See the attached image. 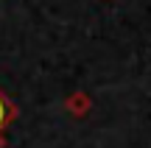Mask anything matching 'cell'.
I'll use <instances>...</instances> for the list:
<instances>
[{"label":"cell","mask_w":151,"mask_h":148,"mask_svg":"<svg viewBox=\"0 0 151 148\" xmlns=\"http://www.w3.org/2000/svg\"><path fill=\"white\" fill-rule=\"evenodd\" d=\"M6 123V106H3V101H0V126Z\"/></svg>","instance_id":"cell-1"}]
</instances>
